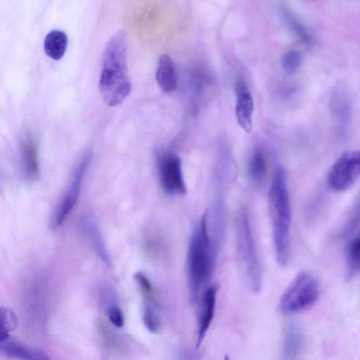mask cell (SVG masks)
<instances>
[{
  "instance_id": "obj_3",
  "label": "cell",
  "mask_w": 360,
  "mask_h": 360,
  "mask_svg": "<svg viewBox=\"0 0 360 360\" xmlns=\"http://www.w3.org/2000/svg\"><path fill=\"white\" fill-rule=\"evenodd\" d=\"M217 257L208 230L206 210L195 225L188 240L187 275L192 301H196L199 292L210 281Z\"/></svg>"
},
{
  "instance_id": "obj_4",
  "label": "cell",
  "mask_w": 360,
  "mask_h": 360,
  "mask_svg": "<svg viewBox=\"0 0 360 360\" xmlns=\"http://www.w3.org/2000/svg\"><path fill=\"white\" fill-rule=\"evenodd\" d=\"M236 250L240 271L248 288L258 293L262 287V273L251 229L248 213L241 209L236 221Z\"/></svg>"
},
{
  "instance_id": "obj_9",
  "label": "cell",
  "mask_w": 360,
  "mask_h": 360,
  "mask_svg": "<svg viewBox=\"0 0 360 360\" xmlns=\"http://www.w3.org/2000/svg\"><path fill=\"white\" fill-rule=\"evenodd\" d=\"M235 94V115L237 122L245 132L250 133L252 129L254 101L249 86L244 79H238L236 82Z\"/></svg>"
},
{
  "instance_id": "obj_23",
  "label": "cell",
  "mask_w": 360,
  "mask_h": 360,
  "mask_svg": "<svg viewBox=\"0 0 360 360\" xmlns=\"http://www.w3.org/2000/svg\"><path fill=\"white\" fill-rule=\"evenodd\" d=\"M360 221V195L356 200L342 229V236L349 234Z\"/></svg>"
},
{
  "instance_id": "obj_12",
  "label": "cell",
  "mask_w": 360,
  "mask_h": 360,
  "mask_svg": "<svg viewBox=\"0 0 360 360\" xmlns=\"http://www.w3.org/2000/svg\"><path fill=\"white\" fill-rule=\"evenodd\" d=\"M81 226L98 258L105 266L110 267L111 259L104 238L95 219L89 216L85 217L81 221Z\"/></svg>"
},
{
  "instance_id": "obj_25",
  "label": "cell",
  "mask_w": 360,
  "mask_h": 360,
  "mask_svg": "<svg viewBox=\"0 0 360 360\" xmlns=\"http://www.w3.org/2000/svg\"><path fill=\"white\" fill-rule=\"evenodd\" d=\"M289 21L291 24V27L295 32V33L299 36V37L304 41L305 42L310 41V37L309 36L306 30L302 27L301 24L299 23L295 19L290 16Z\"/></svg>"
},
{
  "instance_id": "obj_17",
  "label": "cell",
  "mask_w": 360,
  "mask_h": 360,
  "mask_svg": "<svg viewBox=\"0 0 360 360\" xmlns=\"http://www.w3.org/2000/svg\"><path fill=\"white\" fill-rule=\"evenodd\" d=\"M330 107L335 116L340 129L343 131L346 127L349 116V103L347 95L342 88L333 90L330 98Z\"/></svg>"
},
{
  "instance_id": "obj_5",
  "label": "cell",
  "mask_w": 360,
  "mask_h": 360,
  "mask_svg": "<svg viewBox=\"0 0 360 360\" xmlns=\"http://www.w3.org/2000/svg\"><path fill=\"white\" fill-rule=\"evenodd\" d=\"M320 294L319 279L311 272L301 271L289 283L278 302V309L291 315L311 309Z\"/></svg>"
},
{
  "instance_id": "obj_6",
  "label": "cell",
  "mask_w": 360,
  "mask_h": 360,
  "mask_svg": "<svg viewBox=\"0 0 360 360\" xmlns=\"http://www.w3.org/2000/svg\"><path fill=\"white\" fill-rule=\"evenodd\" d=\"M360 177V150L341 155L330 167L327 183L335 191L348 189Z\"/></svg>"
},
{
  "instance_id": "obj_22",
  "label": "cell",
  "mask_w": 360,
  "mask_h": 360,
  "mask_svg": "<svg viewBox=\"0 0 360 360\" xmlns=\"http://www.w3.org/2000/svg\"><path fill=\"white\" fill-rule=\"evenodd\" d=\"M302 59V54L298 51H288L282 56L281 66L285 72L288 74H293L300 68Z\"/></svg>"
},
{
  "instance_id": "obj_15",
  "label": "cell",
  "mask_w": 360,
  "mask_h": 360,
  "mask_svg": "<svg viewBox=\"0 0 360 360\" xmlns=\"http://www.w3.org/2000/svg\"><path fill=\"white\" fill-rule=\"evenodd\" d=\"M302 345L300 328L294 321L287 323L283 340V356L285 359H295L300 354Z\"/></svg>"
},
{
  "instance_id": "obj_10",
  "label": "cell",
  "mask_w": 360,
  "mask_h": 360,
  "mask_svg": "<svg viewBox=\"0 0 360 360\" xmlns=\"http://www.w3.org/2000/svg\"><path fill=\"white\" fill-rule=\"evenodd\" d=\"M20 170L22 177L27 182L36 181L39 177L37 148L30 134L25 135L19 147Z\"/></svg>"
},
{
  "instance_id": "obj_8",
  "label": "cell",
  "mask_w": 360,
  "mask_h": 360,
  "mask_svg": "<svg viewBox=\"0 0 360 360\" xmlns=\"http://www.w3.org/2000/svg\"><path fill=\"white\" fill-rule=\"evenodd\" d=\"M159 177L163 191L171 195H183L186 193L181 161L174 153H165L159 159Z\"/></svg>"
},
{
  "instance_id": "obj_18",
  "label": "cell",
  "mask_w": 360,
  "mask_h": 360,
  "mask_svg": "<svg viewBox=\"0 0 360 360\" xmlns=\"http://www.w3.org/2000/svg\"><path fill=\"white\" fill-rule=\"evenodd\" d=\"M360 272V231L350 240L346 250L345 280L350 281Z\"/></svg>"
},
{
  "instance_id": "obj_13",
  "label": "cell",
  "mask_w": 360,
  "mask_h": 360,
  "mask_svg": "<svg viewBox=\"0 0 360 360\" xmlns=\"http://www.w3.org/2000/svg\"><path fill=\"white\" fill-rule=\"evenodd\" d=\"M155 78L160 89L165 93H172L176 89L177 78L173 60L167 54L158 60Z\"/></svg>"
},
{
  "instance_id": "obj_11",
  "label": "cell",
  "mask_w": 360,
  "mask_h": 360,
  "mask_svg": "<svg viewBox=\"0 0 360 360\" xmlns=\"http://www.w3.org/2000/svg\"><path fill=\"white\" fill-rule=\"evenodd\" d=\"M217 292L218 287L213 285L206 287L202 295L198 321L197 347H199L203 342L213 320L215 312Z\"/></svg>"
},
{
  "instance_id": "obj_1",
  "label": "cell",
  "mask_w": 360,
  "mask_h": 360,
  "mask_svg": "<svg viewBox=\"0 0 360 360\" xmlns=\"http://www.w3.org/2000/svg\"><path fill=\"white\" fill-rule=\"evenodd\" d=\"M127 56V36L124 32L117 31L105 46L98 84L101 96L110 107L120 105L130 94Z\"/></svg>"
},
{
  "instance_id": "obj_24",
  "label": "cell",
  "mask_w": 360,
  "mask_h": 360,
  "mask_svg": "<svg viewBox=\"0 0 360 360\" xmlns=\"http://www.w3.org/2000/svg\"><path fill=\"white\" fill-rule=\"evenodd\" d=\"M110 321L117 328H122L124 323L122 311L117 306L111 305L108 309Z\"/></svg>"
},
{
  "instance_id": "obj_14",
  "label": "cell",
  "mask_w": 360,
  "mask_h": 360,
  "mask_svg": "<svg viewBox=\"0 0 360 360\" xmlns=\"http://www.w3.org/2000/svg\"><path fill=\"white\" fill-rule=\"evenodd\" d=\"M0 354L10 358L26 360L49 359L46 354L44 352L27 348L14 340H10L9 338L0 340Z\"/></svg>"
},
{
  "instance_id": "obj_19",
  "label": "cell",
  "mask_w": 360,
  "mask_h": 360,
  "mask_svg": "<svg viewBox=\"0 0 360 360\" xmlns=\"http://www.w3.org/2000/svg\"><path fill=\"white\" fill-rule=\"evenodd\" d=\"M144 299L143 321L144 326L150 333H156L161 326V321L158 310L155 294L143 296Z\"/></svg>"
},
{
  "instance_id": "obj_2",
  "label": "cell",
  "mask_w": 360,
  "mask_h": 360,
  "mask_svg": "<svg viewBox=\"0 0 360 360\" xmlns=\"http://www.w3.org/2000/svg\"><path fill=\"white\" fill-rule=\"evenodd\" d=\"M267 201L276 258L278 264L284 266L288 263L290 254L291 206L282 166L274 172Z\"/></svg>"
},
{
  "instance_id": "obj_16",
  "label": "cell",
  "mask_w": 360,
  "mask_h": 360,
  "mask_svg": "<svg viewBox=\"0 0 360 360\" xmlns=\"http://www.w3.org/2000/svg\"><path fill=\"white\" fill-rule=\"evenodd\" d=\"M68 37L63 31L53 30L49 32L44 38V49L45 53L51 59H61L67 49Z\"/></svg>"
},
{
  "instance_id": "obj_20",
  "label": "cell",
  "mask_w": 360,
  "mask_h": 360,
  "mask_svg": "<svg viewBox=\"0 0 360 360\" xmlns=\"http://www.w3.org/2000/svg\"><path fill=\"white\" fill-rule=\"evenodd\" d=\"M266 160L263 150L257 148L252 152L248 162V175L255 183L261 182L266 173Z\"/></svg>"
},
{
  "instance_id": "obj_21",
  "label": "cell",
  "mask_w": 360,
  "mask_h": 360,
  "mask_svg": "<svg viewBox=\"0 0 360 360\" xmlns=\"http://www.w3.org/2000/svg\"><path fill=\"white\" fill-rule=\"evenodd\" d=\"M0 340H4L9 338V332L13 330L17 326L18 319L11 309L1 307L0 309Z\"/></svg>"
},
{
  "instance_id": "obj_7",
  "label": "cell",
  "mask_w": 360,
  "mask_h": 360,
  "mask_svg": "<svg viewBox=\"0 0 360 360\" xmlns=\"http://www.w3.org/2000/svg\"><path fill=\"white\" fill-rule=\"evenodd\" d=\"M92 158V153L86 152L78 161L73 171L69 186L60 202L53 217V226H60L75 206L82 181Z\"/></svg>"
}]
</instances>
